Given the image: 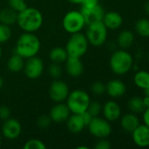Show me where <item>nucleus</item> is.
Listing matches in <instances>:
<instances>
[{
  "label": "nucleus",
  "instance_id": "nucleus-35",
  "mask_svg": "<svg viewBox=\"0 0 149 149\" xmlns=\"http://www.w3.org/2000/svg\"><path fill=\"white\" fill-rule=\"evenodd\" d=\"M111 148H112L111 142L106 138L99 139L98 141L94 146L95 149H110Z\"/></svg>",
  "mask_w": 149,
  "mask_h": 149
},
{
  "label": "nucleus",
  "instance_id": "nucleus-26",
  "mask_svg": "<svg viewBox=\"0 0 149 149\" xmlns=\"http://www.w3.org/2000/svg\"><path fill=\"white\" fill-rule=\"evenodd\" d=\"M127 107L128 109L133 113H142L144 112V110L146 109L144 103H143V99L138 96H134L133 98H131L128 100L127 103Z\"/></svg>",
  "mask_w": 149,
  "mask_h": 149
},
{
  "label": "nucleus",
  "instance_id": "nucleus-39",
  "mask_svg": "<svg viewBox=\"0 0 149 149\" xmlns=\"http://www.w3.org/2000/svg\"><path fill=\"white\" fill-rule=\"evenodd\" d=\"M142 113H143V121H144V124L149 127V107H147Z\"/></svg>",
  "mask_w": 149,
  "mask_h": 149
},
{
  "label": "nucleus",
  "instance_id": "nucleus-11",
  "mask_svg": "<svg viewBox=\"0 0 149 149\" xmlns=\"http://www.w3.org/2000/svg\"><path fill=\"white\" fill-rule=\"evenodd\" d=\"M22 133V126L20 122L12 118L4 120L2 126V134L8 140H15L20 136Z\"/></svg>",
  "mask_w": 149,
  "mask_h": 149
},
{
  "label": "nucleus",
  "instance_id": "nucleus-4",
  "mask_svg": "<svg viewBox=\"0 0 149 149\" xmlns=\"http://www.w3.org/2000/svg\"><path fill=\"white\" fill-rule=\"evenodd\" d=\"M67 106L71 113L80 114L85 112L90 102V95L83 90H74L67 98Z\"/></svg>",
  "mask_w": 149,
  "mask_h": 149
},
{
  "label": "nucleus",
  "instance_id": "nucleus-32",
  "mask_svg": "<svg viewBox=\"0 0 149 149\" xmlns=\"http://www.w3.org/2000/svg\"><path fill=\"white\" fill-rule=\"evenodd\" d=\"M90 90L93 94H95L97 96H101V95L105 94L106 92L105 84H104L101 81H96L91 85Z\"/></svg>",
  "mask_w": 149,
  "mask_h": 149
},
{
  "label": "nucleus",
  "instance_id": "nucleus-44",
  "mask_svg": "<svg viewBox=\"0 0 149 149\" xmlns=\"http://www.w3.org/2000/svg\"><path fill=\"white\" fill-rule=\"evenodd\" d=\"M3 86H4V79H3V78L0 76V89L3 87Z\"/></svg>",
  "mask_w": 149,
  "mask_h": 149
},
{
  "label": "nucleus",
  "instance_id": "nucleus-34",
  "mask_svg": "<svg viewBox=\"0 0 149 149\" xmlns=\"http://www.w3.org/2000/svg\"><path fill=\"white\" fill-rule=\"evenodd\" d=\"M52 122L53 121L49 115H41L37 120V125L39 127H40L42 129H46L51 125Z\"/></svg>",
  "mask_w": 149,
  "mask_h": 149
},
{
  "label": "nucleus",
  "instance_id": "nucleus-16",
  "mask_svg": "<svg viewBox=\"0 0 149 149\" xmlns=\"http://www.w3.org/2000/svg\"><path fill=\"white\" fill-rule=\"evenodd\" d=\"M102 112L104 117L108 121H116L121 116V108L120 106L113 100L107 101L102 107Z\"/></svg>",
  "mask_w": 149,
  "mask_h": 149
},
{
  "label": "nucleus",
  "instance_id": "nucleus-7",
  "mask_svg": "<svg viewBox=\"0 0 149 149\" xmlns=\"http://www.w3.org/2000/svg\"><path fill=\"white\" fill-rule=\"evenodd\" d=\"M85 25L86 23L81 11L71 10L63 17L62 26L64 30L69 34L81 32Z\"/></svg>",
  "mask_w": 149,
  "mask_h": 149
},
{
  "label": "nucleus",
  "instance_id": "nucleus-24",
  "mask_svg": "<svg viewBox=\"0 0 149 149\" xmlns=\"http://www.w3.org/2000/svg\"><path fill=\"white\" fill-rule=\"evenodd\" d=\"M25 65L24 58H22L20 55L14 53L10 57V58L7 61V67L11 72H19L23 70Z\"/></svg>",
  "mask_w": 149,
  "mask_h": 149
},
{
  "label": "nucleus",
  "instance_id": "nucleus-23",
  "mask_svg": "<svg viewBox=\"0 0 149 149\" xmlns=\"http://www.w3.org/2000/svg\"><path fill=\"white\" fill-rule=\"evenodd\" d=\"M68 57V55L66 49L60 46L54 47L49 52V59L52 61V63H57L61 65L62 63H65Z\"/></svg>",
  "mask_w": 149,
  "mask_h": 149
},
{
  "label": "nucleus",
  "instance_id": "nucleus-3",
  "mask_svg": "<svg viewBox=\"0 0 149 149\" xmlns=\"http://www.w3.org/2000/svg\"><path fill=\"white\" fill-rule=\"evenodd\" d=\"M133 65V58L128 52L123 50L115 51L110 58V67L113 73L122 76L128 73Z\"/></svg>",
  "mask_w": 149,
  "mask_h": 149
},
{
  "label": "nucleus",
  "instance_id": "nucleus-9",
  "mask_svg": "<svg viewBox=\"0 0 149 149\" xmlns=\"http://www.w3.org/2000/svg\"><path fill=\"white\" fill-rule=\"evenodd\" d=\"M23 71L25 76L30 79H36L40 78L44 71V63L41 58L33 56L26 58L25 61Z\"/></svg>",
  "mask_w": 149,
  "mask_h": 149
},
{
  "label": "nucleus",
  "instance_id": "nucleus-33",
  "mask_svg": "<svg viewBox=\"0 0 149 149\" xmlns=\"http://www.w3.org/2000/svg\"><path fill=\"white\" fill-rule=\"evenodd\" d=\"M48 73H49V75H50L52 78L57 79H59V78L61 76V74H62V68H61V66L60 65V64L52 63V64L49 65V67H48Z\"/></svg>",
  "mask_w": 149,
  "mask_h": 149
},
{
  "label": "nucleus",
  "instance_id": "nucleus-25",
  "mask_svg": "<svg viewBox=\"0 0 149 149\" xmlns=\"http://www.w3.org/2000/svg\"><path fill=\"white\" fill-rule=\"evenodd\" d=\"M133 82L136 86L142 90L149 87V72L143 70L136 71L133 77Z\"/></svg>",
  "mask_w": 149,
  "mask_h": 149
},
{
  "label": "nucleus",
  "instance_id": "nucleus-27",
  "mask_svg": "<svg viewBox=\"0 0 149 149\" xmlns=\"http://www.w3.org/2000/svg\"><path fill=\"white\" fill-rule=\"evenodd\" d=\"M134 29L139 36L142 38H149V19L141 18L137 20Z\"/></svg>",
  "mask_w": 149,
  "mask_h": 149
},
{
  "label": "nucleus",
  "instance_id": "nucleus-14",
  "mask_svg": "<svg viewBox=\"0 0 149 149\" xmlns=\"http://www.w3.org/2000/svg\"><path fill=\"white\" fill-rule=\"evenodd\" d=\"M131 134L136 146L140 148L149 147V127L148 126L140 124Z\"/></svg>",
  "mask_w": 149,
  "mask_h": 149
},
{
  "label": "nucleus",
  "instance_id": "nucleus-46",
  "mask_svg": "<svg viewBox=\"0 0 149 149\" xmlns=\"http://www.w3.org/2000/svg\"><path fill=\"white\" fill-rule=\"evenodd\" d=\"M3 55V50H2V47H1V45H0V58Z\"/></svg>",
  "mask_w": 149,
  "mask_h": 149
},
{
  "label": "nucleus",
  "instance_id": "nucleus-21",
  "mask_svg": "<svg viewBox=\"0 0 149 149\" xmlns=\"http://www.w3.org/2000/svg\"><path fill=\"white\" fill-rule=\"evenodd\" d=\"M134 42V35L129 30H124L119 32L117 38V43L122 49L130 48Z\"/></svg>",
  "mask_w": 149,
  "mask_h": 149
},
{
  "label": "nucleus",
  "instance_id": "nucleus-22",
  "mask_svg": "<svg viewBox=\"0 0 149 149\" xmlns=\"http://www.w3.org/2000/svg\"><path fill=\"white\" fill-rule=\"evenodd\" d=\"M18 12L10 7L4 8L0 10V23L6 25H12L17 23Z\"/></svg>",
  "mask_w": 149,
  "mask_h": 149
},
{
  "label": "nucleus",
  "instance_id": "nucleus-45",
  "mask_svg": "<svg viewBox=\"0 0 149 149\" xmlns=\"http://www.w3.org/2000/svg\"><path fill=\"white\" fill-rule=\"evenodd\" d=\"M76 148L77 149H89V148H88V147H86V146H83V147H80V146H79V147H77Z\"/></svg>",
  "mask_w": 149,
  "mask_h": 149
},
{
  "label": "nucleus",
  "instance_id": "nucleus-1",
  "mask_svg": "<svg viewBox=\"0 0 149 149\" xmlns=\"http://www.w3.org/2000/svg\"><path fill=\"white\" fill-rule=\"evenodd\" d=\"M17 24L24 32L34 33L43 24V15L38 9L27 6L18 13Z\"/></svg>",
  "mask_w": 149,
  "mask_h": 149
},
{
  "label": "nucleus",
  "instance_id": "nucleus-48",
  "mask_svg": "<svg viewBox=\"0 0 149 149\" xmlns=\"http://www.w3.org/2000/svg\"><path fill=\"white\" fill-rule=\"evenodd\" d=\"M148 62H149V52H148Z\"/></svg>",
  "mask_w": 149,
  "mask_h": 149
},
{
  "label": "nucleus",
  "instance_id": "nucleus-5",
  "mask_svg": "<svg viewBox=\"0 0 149 149\" xmlns=\"http://www.w3.org/2000/svg\"><path fill=\"white\" fill-rule=\"evenodd\" d=\"M89 42L86 36L81 32L71 34L66 45V51L68 55L70 57L81 58L83 57L88 50Z\"/></svg>",
  "mask_w": 149,
  "mask_h": 149
},
{
  "label": "nucleus",
  "instance_id": "nucleus-30",
  "mask_svg": "<svg viewBox=\"0 0 149 149\" xmlns=\"http://www.w3.org/2000/svg\"><path fill=\"white\" fill-rule=\"evenodd\" d=\"M9 7L17 11L18 13L22 11L27 7L25 0H7Z\"/></svg>",
  "mask_w": 149,
  "mask_h": 149
},
{
  "label": "nucleus",
  "instance_id": "nucleus-38",
  "mask_svg": "<svg viewBox=\"0 0 149 149\" xmlns=\"http://www.w3.org/2000/svg\"><path fill=\"white\" fill-rule=\"evenodd\" d=\"M99 3V0H83L82 1V7H90Z\"/></svg>",
  "mask_w": 149,
  "mask_h": 149
},
{
  "label": "nucleus",
  "instance_id": "nucleus-10",
  "mask_svg": "<svg viewBox=\"0 0 149 149\" xmlns=\"http://www.w3.org/2000/svg\"><path fill=\"white\" fill-rule=\"evenodd\" d=\"M69 93L68 86L64 81L55 79L50 85L49 97L55 103L64 102L67 100Z\"/></svg>",
  "mask_w": 149,
  "mask_h": 149
},
{
  "label": "nucleus",
  "instance_id": "nucleus-15",
  "mask_svg": "<svg viewBox=\"0 0 149 149\" xmlns=\"http://www.w3.org/2000/svg\"><path fill=\"white\" fill-rule=\"evenodd\" d=\"M65 68L67 73L71 77H79L83 74L84 71L83 63L80 58L76 57H70L68 56L67 60L65 61Z\"/></svg>",
  "mask_w": 149,
  "mask_h": 149
},
{
  "label": "nucleus",
  "instance_id": "nucleus-40",
  "mask_svg": "<svg viewBox=\"0 0 149 149\" xmlns=\"http://www.w3.org/2000/svg\"><path fill=\"white\" fill-rule=\"evenodd\" d=\"M144 10L147 13V15L149 16V0L146 1L145 3H144Z\"/></svg>",
  "mask_w": 149,
  "mask_h": 149
},
{
  "label": "nucleus",
  "instance_id": "nucleus-43",
  "mask_svg": "<svg viewBox=\"0 0 149 149\" xmlns=\"http://www.w3.org/2000/svg\"><path fill=\"white\" fill-rule=\"evenodd\" d=\"M144 91V93H145V96H149V87L146 88L143 90Z\"/></svg>",
  "mask_w": 149,
  "mask_h": 149
},
{
  "label": "nucleus",
  "instance_id": "nucleus-37",
  "mask_svg": "<svg viewBox=\"0 0 149 149\" xmlns=\"http://www.w3.org/2000/svg\"><path fill=\"white\" fill-rule=\"evenodd\" d=\"M81 114V116H82V118H83V121H84V123H85V125H86V127L90 124V122L92 120V119H93V117H92V115L86 110L85 112H83V113H80Z\"/></svg>",
  "mask_w": 149,
  "mask_h": 149
},
{
  "label": "nucleus",
  "instance_id": "nucleus-19",
  "mask_svg": "<svg viewBox=\"0 0 149 149\" xmlns=\"http://www.w3.org/2000/svg\"><path fill=\"white\" fill-rule=\"evenodd\" d=\"M67 127L69 132L73 134L81 133L86 127L81 114L72 113L67 120Z\"/></svg>",
  "mask_w": 149,
  "mask_h": 149
},
{
  "label": "nucleus",
  "instance_id": "nucleus-17",
  "mask_svg": "<svg viewBox=\"0 0 149 149\" xmlns=\"http://www.w3.org/2000/svg\"><path fill=\"white\" fill-rule=\"evenodd\" d=\"M106 93L112 98H119L125 95L126 86L124 82L119 79H112L106 85Z\"/></svg>",
  "mask_w": 149,
  "mask_h": 149
},
{
  "label": "nucleus",
  "instance_id": "nucleus-6",
  "mask_svg": "<svg viewBox=\"0 0 149 149\" xmlns=\"http://www.w3.org/2000/svg\"><path fill=\"white\" fill-rule=\"evenodd\" d=\"M87 26L85 36L89 44L96 47L102 46L106 42L108 35V29L105 27L104 23L102 21L97 22L88 24Z\"/></svg>",
  "mask_w": 149,
  "mask_h": 149
},
{
  "label": "nucleus",
  "instance_id": "nucleus-36",
  "mask_svg": "<svg viewBox=\"0 0 149 149\" xmlns=\"http://www.w3.org/2000/svg\"><path fill=\"white\" fill-rule=\"evenodd\" d=\"M11 118V111L6 106H0V120H5Z\"/></svg>",
  "mask_w": 149,
  "mask_h": 149
},
{
  "label": "nucleus",
  "instance_id": "nucleus-47",
  "mask_svg": "<svg viewBox=\"0 0 149 149\" xmlns=\"http://www.w3.org/2000/svg\"><path fill=\"white\" fill-rule=\"evenodd\" d=\"M1 144H2V138H1V135H0V147H1Z\"/></svg>",
  "mask_w": 149,
  "mask_h": 149
},
{
  "label": "nucleus",
  "instance_id": "nucleus-29",
  "mask_svg": "<svg viewBox=\"0 0 149 149\" xmlns=\"http://www.w3.org/2000/svg\"><path fill=\"white\" fill-rule=\"evenodd\" d=\"M11 36V31L9 25L0 23V45L7 42Z\"/></svg>",
  "mask_w": 149,
  "mask_h": 149
},
{
  "label": "nucleus",
  "instance_id": "nucleus-42",
  "mask_svg": "<svg viewBox=\"0 0 149 149\" xmlns=\"http://www.w3.org/2000/svg\"><path fill=\"white\" fill-rule=\"evenodd\" d=\"M68 1L71 3H74V4H81L83 0H68Z\"/></svg>",
  "mask_w": 149,
  "mask_h": 149
},
{
  "label": "nucleus",
  "instance_id": "nucleus-31",
  "mask_svg": "<svg viewBox=\"0 0 149 149\" xmlns=\"http://www.w3.org/2000/svg\"><path fill=\"white\" fill-rule=\"evenodd\" d=\"M102 105L97 101H90L89 104V107L87 108V111L92 115L93 118L99 116L100 113L102 112Z\"/></svg>",
  "mask_w": 149,
  "mask_h": 149
},
{
  "label": "nucleus",
  "instance_id": "nucleus-2",
  "mask_svg": "<svg viewBox=\"0 0 149 149\" xmlns=\"http://www.w3.org/2000/svg\"><path fill=\"white\" fill-rule=\"evenodd\" d=\"M40 49V41L36 35L31 32H24L17 40L15 53L24 58L36 56Z\"/></svg>",
  "mask_w": 149,
  "mask_h": 149
},
{
  "label": "nucleus",
  "instance_id": "nucleus-28",
  "mask_svg": "<svg viewBox=\"0 0 149 149\" xmlns=\"http://www.w3.org/2000/svg\"><path fill=\"white\" fill-rule=\"evenodd\" d=\"M24 149H46L47 146L45 145V143L38 139H31L29 141H27L24 147Z\"/></svg>",
  "mask_w": 149,
  "mask_h": 149
},
{
  "label": "nucleus",
  "instance_id": "nucleus-20",
  "mask_svg": "<svg viewBox=\"0 0 149 149\" xmlns=\"http://www.w3.org/2000/svg\"><path fill=\"white\" fill-rule=\"evenodd\" d=\"M140 119L136 115V113H131L125 114L120 120V125L124 131L126 133H132L139 125H140Z\"/></svg>",
  "mask_w": 149,
  "mask_h": 149
},
{
  "label": "nucleus",
  "instance_id": "nucleus-41",
  "mask_svg": "<svg viewBox=\"0 0 149 149\" xmlns=\"http://www.w3.org/2000/svg\"><path fill=\"white\" fill-rule=\"evenodd\" d=\"M143 99V103H144V106L145 107H149V96H145Z\"/></svg>",
  "mask_w": 149,
  "mask_h": 149
},
{
  "label": "nucleus",
  "instance_id": "nucleus-13",
  "mask_svg": "<svg viewBox=\"0 0 149 149\" xmlns=\"http://www.w3.org/2000/svg\"><path fill=\"white\" fill-rule=\"evenodd\" d=\"M70 114L71 112L68 109L67 104L63 102H60V103H56V105H54L52 107V109L50 110L49 116L53 122L61 124L66 122L68 117L70 116Z\"/></svg>",
  "mask_w": 149,
  "mask_h": 149
},
{
  "label": "nucleus",
  "instance_id": "nucleus-12",
  "mask_svg": "<svg viewBox=\"0 0 149 149\" xmlns=\"http://www.w3.org/2000/svg\"><path fill=\"white\" fill-rule=\"evenodd\" d=\"M80 11L84 17L86 25L97 22H101L105 13L104 8L99 3L90 7H82Z\"/></svg>",
  "mask_w": 149,
  "mask_h": 149
},
{
  "label": "nucleus",
  "instance_id": "nucleus-18",
  "mask_svg": "<svg viewBox=\"0 0 149 149\" xmlns=\"http://www.w3.org/2000/svg\"><path fill=\"white\" fill-rule=\"evenodd\" d=\"M102 22L108 30H117L123 24V17L117 11L105 13Z\"/></svg>",
  "mask_w": 149,
  "mask_h": 149
},
{
  "label": "nucleus",
  "instance_id": "nucleus-8",
  "mask_svg": "<svg viewBox=\"0 0 149 149\" xmlns=\"http://www.w3.org/2000/svg\"><path fill=\"white\" fill-rule=\"evenodd\" d=\"M90 134L97 139L107 138L112 134V126L110 121L100 117H95L87 126Z\"/></svg>",
  "mask_w": 149,
  "mask_h": 149
}]
</instances>
